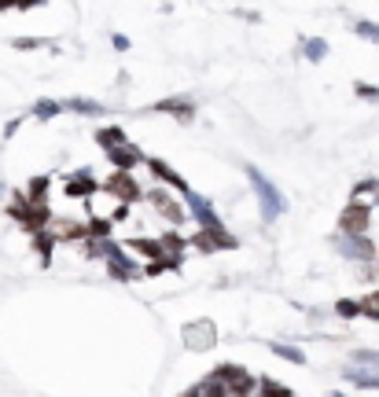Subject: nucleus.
Wrapping results in <instances>:
<instances>
[{
	"label": "nucleus",
	"instance_id": "obj_1",
	"mask_svg": "<svg viewBox=\"0 0 379 397\" xmlns=\"http://www.w3.org/2000/svg\"><path fill=\"white\" fill-rule=\"evenodd\" d=\"M247 177H251V188L258 192V202H261V217L265 221H276L283 214V195L276 192V184H269L254 166H247Z\"/></svg>",
	"mask_w": 379,
	"mask_h": 397
},
{
	"label": "nucleus",
	"instance_id": "obj_2",
	"mask_svg": "<svg viewBox=\"0 0 379 397\" xmlns=\"http://www.w3.org/2000/svg\"><path fill=\"white\" fill-rule=\"evenodd\" d=\"M147 202H151V210L162 214L169 224H184V217H188L184 206H181L174 195H169V192H162V188H151V192H147Z\"/></svg>",
	"mask_w": 379,
	"mask_h": 397
},
{
	"label": "nucleus",
	"instance_id": "obj_3",
	"mask_svg": "<svg viewBox=\"0 0 379 397\" xmlns=\"http://www.w3.org/2000/svg\"><path fill=\"white\" fill-rule=\"evenodd\" d=\"M335 247L343 251L350 261H368V258H375V247L368 243L365 232H343V236L335 239Z\"/></svg>",
	"mask_w": 379,
	"mask_h": 397
},
{
	"label": "nucleus",
	"instance_id": "obj_4",
	"mask_svg": "<svg viewBox=\"0 0 379 397\" xmlns=\"http://www.w3.org/2000/svg\"><path fill=\"white\" fill-rule=\"evenodd\" d=\"M181 338H184V346L188 350H210L214 346V338H217V331H214V324L210 320H196V324H188L184 331H181Z\"/></svg>",
	"mask_w": 379,
	"mask_h": 397
},
{
	"label": "nucleus",
	"instance_id": "obj_5",
	"mask_svg": "<svg viewBox=\"0 0 379 397\" xmlns=\"http://www.w3.org/2000/svg\"><path fill=\"white\" fill-rule=\"evenodd\" d=\"M184 199H188V214H192V217H196V221L203 224V229H214V232H221V229H225V224H221V217H217V210H214V206L206 202L203 195L188 192Z\"/></svg>",
	"mask_w": 379,
	"mask_h": 397
},
{
	"label": "nucleus",
	"instance_id": "obj_6",
	"mask_svg": "<svg viewBox=\"0 0 379 397\" xmlns=\"http://www.w3.org/2000/svg\"><path fill=\"white\" fill-rule=\"evenodd\" d=\"M368 221H372V210L368 202L353 199L346 210H343V221H339V232H368Z\"/></svg>",
	"mask_w": 379,
	"mask_h": 397
},
{
	"label": "nucleus",
	"instance_id": "obj_7",
	"mask_svg": "<svg viewBox=\"0 0 379 397\" xmlns=\"http://www.w3.org/2000/svg\"><path fill=\"white\" fill-rule=\"evenodd\" d=\"M107 192L115 195L118 202H137L140 199V184L132 180V169H118V173L107 180Z\"/></svg>",
	"mask_w": 379,
	"mask_h": 397
},
{
	"label": "nucleus",
	"instance_id": "obj_8",
	"mask_svg": "<svg viewBox=\"0 0 379 397\" xmlns=\"http://www.w3.org/2000/svg\"><path fill=\"white\" fill-rule=\"evenodd\" d=\"M214 375H221V383L229 386V393H251L258 383L247 375V368H239V364H221Z\"/></svg>",
	"mask_w": 379,
	"mask_h": 397
},
{
	"label": "nucleus",
	"instance_id": "obj_9",
	"mask_svg": "<svg viewBox=\"0 0 379 397\" xmlns=\"http://www.w3.org/2000/svg\"><path fill=\"white\" fill-rule=\"evenodd\" d=\"M107 272L115 276V280H137V276H140L144 269H140V265L132 261V258H129V254H125L122 247H115V251L107 254Z\"/></svg>",
	"mask_w": 379,
	"mask_h": 397
},
{
	"label": "nucleus",
	"instance_id": "obj_10",
	"mask_svg": "<svg viewBox=\"0 0 379 397\" xmlns=\"http://www.w3.org/2000/svg\"><path fill=\"white\" fill-rule=\"evenodd\" d=\"M107 159H111V166L115 169H137L140 162H144V155L137 147H132L129 140H122V144H115V147H107Z\"/></svg>",
	"mask_w": 379,
	"mask_h": 397
},
{
	"label": "nucleus",
	"instance_id": "obj_11",
	"mask_svg": "<svg viewBox=\"0 0 379 397\" xmlns=\"http://www.w3.org/2000/svg\"><path fill=\"white\" fill-rule=\"evenodd\" d=\"M144 166H147V169H151V173H155L159 180H166L169 188H177L181 195H188V184H184V177H181V173H174V166H169V162H162V159H144Z\"/></svg>",
	"mask_w": 379,
	"mask_h": 397
},
{
	"label": "nucleus",
	"instance_id": "obj_12",
	"mask_svg": "<svg viewBox=\"0 0 379 397\" xmlns=\"http://www.w3.org/2000/svg\"><path fill=\"white\" fill-rule=\"evenodd\" d=\"M96 180H92V169H78V177L74 180H67L63 184V192L70 195V199H89V195H96Z\"/></svg>",
	"mask_w": 379,
	"mask_h": 397
},
{
	"label": "nucleus",
	"instance_id": "obj_13",
	"mask_svg": "<svg viewBox=\"0 0 379 397\" xmlns=\"http://www.w3.org/2000/svg\"><path fill=\"white\" fill-rule=\"evenodd\" d=\"M155 110H159V115H174V118H181V122H192V115H196L192 100H181V96L159 100V103H155Z\"/></svg>",
	"mask_w": 379,
	"mask_h": 397
},
{
	"label": "nucleus",
	"instance_id": "obj_14",
	"mask_svg": "<svg viewBox=\"0 0 379 397\" xmlns=\"http://www.w3.org/2000/svg\"><path fill=\"white\" fill-rule=\"evenodd\" d=\"M346 379L357 386V390H379V372H361V368H350Z\"/></svg>",
	"mask_w": 379,
	"mask_h": 397
},
{
	"label": "nucleus",
	"instance_id": "obj_15",
	"mask_svg": "<svg viewBox=\"0 0 379 397\" xmlns=\"http://www.w3.org/2000/svg\"><path fill=\"white\" fill-rule=\"evenodd\" d=\"M52 236L55 239H81L85 224H78V221H52Z\"/></svg>",
	"mask_w": 379,
	"mask_h": 397
},
{
	"label": "nucleus",
	"instance_id": "obj_16",
	"mask_svg": "<svg viewBox=\"0 0 379 397\" xmlns=\"http://www.w3.org/2000/svg\"><path fill=\"white\" fill-rule=\"evenodd\" d=\"M63 110H74V115H103V107L96 100H81V96H74V100H63Z\"/></svg>",
	"mask_w": 379,
	"mask_h": 397
},
{
	"label": "nucleus",
	"instance_id": "obj_17",
	"mask_svg": "<svg viewBox=\"0 0 379 397\" xmlns=\"http://www.w3.org/2000/svg\"><path fill=\"white\" fill-rule=\"evenodd\" d=\"M129 247L137 251V254H144V258H166V251H162V239H129Z\"/></svg>",
	"mask_w": 379,
	"mask_h": 397
},
{
	"label": "nucleus",
	"instance_id": "obj_18",
	"mask_svg": "<svg viewBox=\"0 0 379 397\" xmlns=\"http://www.w3.org/2000/svg\"><path fill=\"white\" fill-rule=\"evenodd\" d=\"M111 229H115V221H111V217H89L85 236H100V239H107V236H111Z\"/></svg>",
	"mask_w": 379,
	"mask_h": 397
},
{
	"label": "nucleus",
	"instance_id": "obj_19",
	"mask_svg": "<svg viewBox=\"0 0 379 397\" xmlns=\"http://www.w3.org/2000/svg\"><path fill=\"white\" fill-rule=\"evenodd\" d=\"M188 393H196V397H206V393H229V386L221 383V375H210L206 383H199V386H192Z\"/></svg>",
	"mask_w": 379,
	"mask_h": 397
},
{
	"label": "nucleus",
	"instance_id": "obj_20",
	"mask_svg": "<svg viewBox=\"0 0 379 397\" xmlns=\"http://www.w3.org/2000/svg\"><path fill=\"white\" fill-rule=\"evenodd\" d=\"M63 110V103H55V100H37L33 103V118H41V122H48V118H55Z\"/></svg>",
	"mask_w": 379,
	"mask_h": 397
},
{
	"label": "nucleus",
	"instance_id": "obj_21",
	"mask_svg": "<svg viewBox=\"0 0 379 397\" xmlns=\"http://www.w3.org/2000/svg\"><path fill=\"white\" fill-rule=\"evenodd\" d=\"M276 357H283V361H291V364H306V353L302 350H295V346H283V343H273L269 346Z\"/></svg>",
	"mask_w": 379,
	"mask_h": 397
},
{
	"label": "nucleus",
	"instance_id": "obj_22",
	"mask_svg": "<svg viewBox=\"0 0 379 397\" xmlns=\"http://www.w3.org/2000/svg\"><path fill=\"white\" fill-rule=\"evenodd\" d=\"M302 52H306V59L320 63V59L328 55V41H320V37H313V41H306V45H302Z\"/></svg>",
	"mask_w": 379,
	"mask_h": 397
},
{
	"label": "nucleus",
	"instance_id": "obj_23",
	"mask_svg": "<svg viewBox=\"0 0 379 397\" xmlns=\"http://www.w3.org/2000/svg\"><path fill=\"white\" fill-rule=\"evenodd\" d=\"M96 140H100V144H103V151H107V147L122 144V140H125V132H122L118 125H111V129H100V132H96Z\"/></svg>",
	"mask_w": 379,
	"mask_h": 397
},
{
	"label": "nucleus",
	"instance_id": "obj_24",
	"mask_svg": "<svg viewBox=\"0 0 379 397\" xmlns=\"http://www.w3.org/2000/svg\"><path fill=\"white\" fill-rule=\"evenodd\" d=\"M162 251H166V254H177V258H181V254H184V239H181L177 232H166V236H162Z\"/></svg>",
	"mask_w": 379,
	"mask_h": 397
},
{
	"label": "nucleus",
	"instance_id": "obj_25",
	"mask_svg": "<svg viewBox=\"0 0 379 397\" xmlns=\"http://www.w3.org/2000/svg\"><path fill=\"white\" fill-rule=\"evenodd\" d=\"M353 33L365 37V41H375V45H379V26H375V23H353Z\"/></svg>",
	"mask_w": 379,
	"mask_h": 397
},
{
	"label": "nucleus",
	"instance_id": "obj_26",
	"mask_svg": "<svg viewBox=\"0 0 379 397\" xmlns=\"http://www.w3.org/2000/svg\"><path fill=\"white\" fill-rule=\"evenodd\" d=\"M45 192H48V177L30 180V199H33V202H48V199H45Z\"/></svg>",
	"mask_w": 379,
	"mask_h": 397
},
{
	"label": "nucleus",
	"instance_id": "obj_27",
	"mask_svg": "<svg viewBox=\"0 0 379 397\" xmlns=\"http://www.w3.org/2000/svg\"><path fill=\"white\" fill-rule=\"evenodd\" d=\"M361 313L372 316V320H379V291H372L368 298H361Z\"/></svg>",
	"mask_w": 379,
	"mask_h": 397
},
{
	"label": "nucleus",
	"instance_id": "obj_28",
	"mask_svg": "<svg viewBox=\"0 0 379 397\" xmlns=\"http://www.w3.org/2000/svg\"><path fill=\"white\" fill-rule=\"evenodd\" d=\"M368 195H379V184L375 180H361L353 188V199H368Z\"/></svg>",
	"mask_w": 379,
	"mask_h": 397
},
{
	"label": "nucleus",
	"instance_id": "obj_29",
	"mask_svg": "<svg viewBox=\"0 0 379 397\" xmlns=\"http://www.w3.org/2000/svg\"><path fill=\"white\" fill-rule=\"evenodd\" d=\"M335 313H339V316H357V313H361V301H350V298H343V301L335 306Z\"/></svg>",
	"mask_w": 379,
	"mask_h": 397
},
{
	"label": "nucleus",
	"instance_id": "obj_30",
	"mask_svg": "<svg viewBox=\"0 0 379 397\" xmlns=\"http://www.w3.org/2000/svg\"><path fill=\"white\" fill-rule=\"evenodd\" d=\"M353 361H357V364H368V368H379V353H372V350H357Z\"/></svg>",
	"mask_w": 379,
	"mask_h": 397
},
{
	"label": "nucleus",
	"instance_id": "obj_31",
	"mask_svg": "<svg viewBox=\"0 0 379 397\" xmlns=\"http://www.w3.org/2000/svg\"><path fill=\"white\" fill-rule=\"evenodd\" d=\"M258 390H261V393H280V397H291V390H288V386L269 383V379H261V383H258Z\"/></svg>",
	"mask_w": 379,
	"mask_h": 397
},
{
	"label": "nucleus",
	"instance_id": "obj_32",
	"mask_svg": "<svg viewBox=\"0 0 379 397\" xmlns=\"http://www.w3.org/2000/svg\"><path fill=\"white\" fill-rule=\"evenodd\" d=\"M45 41H37V37H18V41H15V48L18 52H33V48H41Z\"/></svg>",
	"mask_w": 379,
	"mask_h": 397
},
{
	"label": "nucleus",
	"instance_id": "obj_33",
	"mask_svg": "<svg viewBox=\"0 0 379 397\" xmlns=\"http://www.w3.org/2000/svg\"><path fill=\"white\" fill-rule=\"evenodd\" d=\"M357 96H365V100H379V88H372V85H357Z\"/></svg>",
	"mask_w": 379,
	"mask_h": 397
},
{
	"label": "nucleus",
	"instance_id": "obj_34",
	"mask_svg": "<svg viewBox=\"0 0 379 397\" xmlns=\"http://www.w3.org/2000/svg\"><path fill=\"white\" fill-rule=\"evenodd\" d=\"M125 217H129V202L115 206V214H111V221H125Z\"/></svg>",
	"mask_w": 379,
	"mask_h": 397
},
{
	"label": "nucleus",
	"instance_id": "obj_35",
	"mask_svg": "<svg viewBox=\"0 0 379 397\" xmlns=\"http://www.w3.org/2000/svg\"><path fill=\"white\" fill-rule=\"evenodd\" d=\"M115 48H118V52H125V48H129V37H122V33H115Z\"/></svg>",
	"mask_w": 379,
	"mask_h": 397
},
{
	"label": "nucleus",
	"instance_id": "obj_36",
	"mask_svg": "<svg viewBox=\"0 0 379 397\" xmlns=\"http://www.w3.org/2000/svg\"><path fill=\"white\" fill-rule=\"evenodd\" d=\"M33 4H41V0H33Z\"/></svg>",
	"mask_w": 379,
	"mask_h": 397
},
{
	"label": "nucleus",
	"instance_id": "obj_37",
	"mask_svg": "<svg viewBox=\"0 0 379 397\" xmlns=\"http://www.w3.org/2000/svg\"><path fill=\"white\" fill-rule=\"evenodd\" d=\"M375 258H379V254H375Z\"/></svg>",
	"mask_w": 379,
	"mask_h": 397
}]
</instances>
